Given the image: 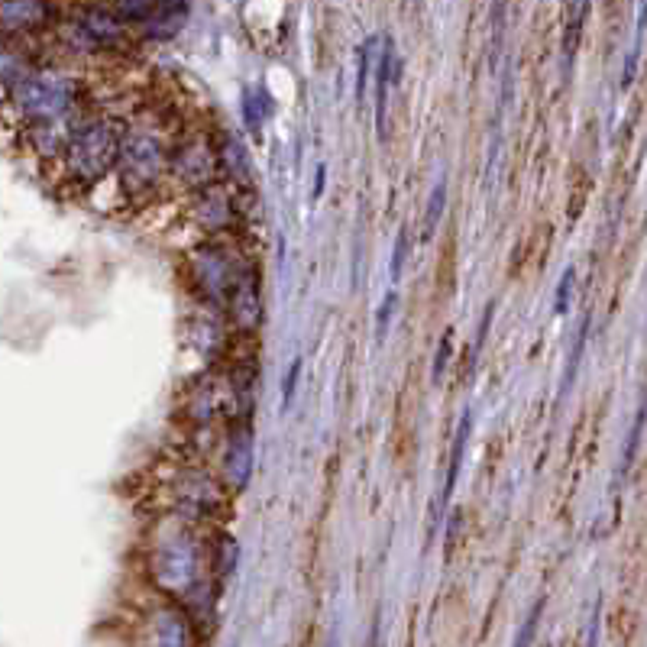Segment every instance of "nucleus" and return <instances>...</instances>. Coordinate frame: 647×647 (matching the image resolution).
I'll return each mask as SVG.
<instances>
[{
	"label": "nucleus",
	"mask_w": 647,
	"mask_h": 647,
	"mask_svg": "<svg viewBox=\"0 0 647 647\" xmlns=\"http://www.w3.org/2000/svg\"><path fill=\"white\" fill-rule=\"evenodd\" d=\"M85 46H114L120 39V17L110 10H88L78 23Z\"/></svg>",
	"instance_id": "obj_11"
},
{
	"label": "nucleus",
	"mask_w": 647,
	"mask_h": 647,
	"mask_svg": "<svg viewBox=\"0 0 647 647\" xmlns=\"http://www.w3.org/2000/svg\"><path fill=\"white\" fill-rule=\"evenodd\" d=\"M272 114V98H269V91L266 88H243V123H246V130H250L253 136L263 133L266 127V120Z\"/></svg>",
	"instance_id": "obj_16"
},
{
	"label": "nucleus",
	"mask_w": 647,
	"mask_h": 647,
	"mask_svg": "<svg viewBox=\"0 0 647 647\" xmlns=\"http://www.w3.org/2000/svg\"><path fill=\"white\" fill-rule=\"evenodd\" d=\"M10 98L17 101L26 117L46 123L68 114V107L75 101V88L59 75H26L10 88Z\"/></svg>",
	"instance_id": "obj_3"
},
{
	"label": "nucleus",
	"mask_w": 647,
	"mask_h": 647,
	"mask_svg": "<svg viewBox=\"0 0 647 647\" xmlns=\"http://www.w3.org/2000/svg\"><path fill=\"white\" fill-rule=\"evenodd\" d=\"M153 573H156V583L162 589L182 596V602H185L195 589L204 586L198 544L191 541L185 531L162 534L156 550H153Z\"/></svg>",
	"instance_id": "obj_2"
},
{
	"label": "nucleus",
	"mask_w": 647,
	"mask_h": 647,
	"mask_svg": "<svg viewBox=\"0 0 647 647\" xmlns=\"http://www.w3.org/2000/svg\"><path fill=\"white\" fill-rule=\"evenodd\" d=\"M405 256H408V227L398 230V237H395V253H392V288L398 285V279H402V269H405Z\"/></svg>",
	"instance_id": "obj_26"
},
{
	"label": "nucleus",
	"mask_w": 647,
	"mask_h": 647,
	"mask_svg": "<svg viewBox=\"0 0 647 647\" xmlns=\"http://www.w3.org/2000/svg\"><path fill=\"white\" fill-rule=\"evenodd\" d=\"M227 305H230L233 321H237L240 327H246V330L259 327V321H263V292H259V279H256L253 269H243L240 282H237V288H233Z\"/></svg>",
	"instance_id": "obj_9"
},
{
	"label": "nucleus",
	"mask_w": 647,
	"mask_h": 647,
	"mask_svg": "<svg viewBox=\"0 0 647 647\" xmlns=\"http://www.w3.org/2000/svg\"><path fill=\"white\" fill-rule=\"evenodd\" d=\"M450 353H453V330H447L444 340H440V347H437V356H434V379H440V376L447 373Z\"/></svg>",
	"instance_id": "obj_29"
},
{
	"label": "nucleus",
	"mask_w": 647,
	"mask_h": 647,
	"mask_svg": "<svg viewBox=\"0 0 647 647\" xmlns=\"http://www.w3.org/2000/svg\"><path fill=\"white\" fill-rule=\"evenodd\" d=\"M233 567H237V541L224 534V538H220V550H217V576L220 580H227Z\"/></svg>",
	"instance_id": "obj_23"
},
{
	"label": "nucleus",
	"mask_w": 647,
	"mask_h": 647,
	"mask_svg": "<svg viewBox=\"0 0 647 647\" xmlns=\"http://www.w3.org/2000/svg\"><path fill=\"white\" fill-rule=\"evenodd\" d=\"M120 143L123 136L110 127L107 120H91L85 127L72 133V143L65 149V165L75 182L94 185L120 162Z\"/></svg>",
	"instance_id": "obj_1"
},
{
	"label": "nucleus",
	"mask_w": 647,
	"mask_h": 647,
	"mask_svg": "<svg viewBox=\"0 0 647 647\" xmlns=\"http://www.w3.org/2000/svg\"><path fill=\"white\" fill-rule=\"evenodd\" d=\"M162 146L159 140L149 130H130L123 133V143H120V175H123V185L127 188H153L156 178L162 172Z\"/></svg>",
	"instance_id": "obj_4"
},
{
	"label": "nucleus",
	"mask_w": 647,
	"mask_h": 647,
	"mask_svg": "<svg viewBox=\"0 0 647 647\" xmlns=\"http://www.w3.org/2000/svg\"><path fill=\"white\" fill-rule=\"evenodd\" d=\"M198 220L208 230H220V227H227L230 220H233V208H230V201L220 195V191L214 188H204L201 191V201H198V208H195Z\"/></svg>",
	"instance_id": "obj_17"
},
{
	"label": "nucleus",
	"mask_w": 647,
	"mask_h": 647,
	"mask_svg": "<svg viewBox=\"0 0 647 647\" xmlns=\"http://www.w3.org/2000/svg\"><path fill=\"white\" fill-rule=\"evenodd\" d=\"M188 615L178 609H159L153 622V644L156 647H188Z\"/></svg>",
	"instance_id": "obj_12"
},
{
	"label": "nucleus",
	"mask_w": 647,
	"mask_h": 647,
	"mask_svg": "<svg viewBox=\"0 0 647 647\" xmlns=\"http://www.w3.org/2000/svg\"><path fill=\"white\" fill-rule=\"evenodd\" d=\"M191 272L201 285V292L211 301H230L233 288H237L243 269L233 263V256L220 246H201L191 259Z\"/></svg>",
	"instance_id": "obj_5"
},
{
	"label": "nucleus",
	"mask_w": 647,
	"mask_h": 647,
	"mask_svg": "<svg viewBox=\"0 0 647 647\" xmlns=\"http://www.w3.org/2000/svg\"><path fill=\"white\" fill-rule=\"evenodd\" d=\"M217 159H220V169H224L233 178V185L250 188L253 165H250V153H246V146H243L240 136L224 133V140H220V146H217Z\"/></svg>",
	"instance_id": "obj_10"
},
{
	"label": "nucleus",
	"mask_w": 647,
	"mask_h": 647,
	"mask_svg": "<svg viewBox=\"0 0 647 647\" xmlns=\"http://www.w3.org/2000/svg\"><path fill=\"white\" fill-rule=\"evenodd\" d=\"M114 4V13L120 20H136L146 23L156 13V0H110Z\"/></svg>",
	"instance_id": "obj_22"
},
{
	"label": "nucleus",
	"mask_w": 647,
	"mask_h": 647,
	"mask_svg": "<svg viewBox=\"0 0 647 647\" xmlns=\"http://www.w3.org/2000/svg\"><path fill=\"white\" fill-rule=\"evenodd\" d=\"M644 33H647V0H638V20H635V43H631L625 72H622V88H628L635 81L638 62H641V49H644Z\"/></svg>",
	"instance_id": "obj_20"
},
{
	"label": "nucleus",
	"mask_w": 647,
	"mask_h": 647,
	"mask_svg": "<svg viewBox=\"0 0 647 647\" xmlns=\"http://www.w3.org/2000/svg\"><path fill=\"white\" fill-rule=\"evenodd\" d=\"M395 305H398V292H395V288H389V295L382 298V305H379V311H376V340H379V343L385 340V330H389V324H392Z\"/></svg>",
	"instance_id": "obj_25"
},
{
	"label": "nucleus",
	"mask_w": 647,
	"mask_h": 647,
	"mask_svg": "<svg viewBox=\"0 0 647 647\" xmlns=\"http://www.w3.org/2000/svg\"><path fill=\"white\" fill-rule=\"evenodd\" d=\"M182 508L188 515H195V518H204V515H211L214 508H217V492L211 486V479H204V476H188L185 483H182Z\"/></svg>",
	"instance_id": "obj_13"
},
{
	"label": "nucleus",
	"mask_w": 647,
	"mask_h": 647,
	"mask_svg": "<svg viewBox=\"0 0 647 647\" xmlns=\"http://www.w3.org/2000/svg\"><path fill=\"white\" fill-rule=\"evenodd\" d=\"M298 379H301V356H295L292 366H288V376L282 382V411L292 408V398H295V389H298Z\"/></svg>",
	"instance_id": "obj_28"
},
{
	"label": "nucleus",
	"mask_w": 647,
	"mask_h": 647,
	"mask_svg": "<svg viewBox=\"0 0 647 647\" xmlns=\"http://www.w3.org/2000/svg\"><path fill=\"white\" fill-rule=\"evenodd\" d=\"M220 473H224L227 486L233 492H243L253 479V431L240 424L233 428L227 450H224V463H220Z\"/></svg>",
	"instance_id": "obj_7"
},
{
	"label": "nucleus",
	"mask_w": 647,
	"mask_h": 647,
	"mask_svg": "<svg viewBox=\"0 0 647 647\" xmlns=\"http://www.w3.org/2000/svg\"><path fill=\"white\" fill-rule=\"evenodd\" d=\"M586 13H589V0H570L567 30H563V59H567V65H573L576 46H580V36H583Z\"/></svg>",
	"instance_id": "obj_18"
},
{
	"label": "nucleus",
	"mask_w": 647,
	"mask_h": 647,
	"mask_svg": "<svg viewBox=\"0 0 647 647\" xmlns=\"http://www.w3.org/2000/svg\"><path fill=\"white\" fill-rule=\"evenodd\" d=\"M644 421H647V398L641 402L638 415H635V428H631V437H628V453H625V463H622V470H628L631 460H635V450H638V440H641V431H644Z\"/></svg>",
	"instance_id": "obj_27"
},
{
	"label": "nucleus",
	"mask_w": 647,
	"mask_h": 647,
	"mask_svg": "<svg viewBox=\"0 0 647 647\" xmlns=\"http://www.w3.org/2000/svg\"><path fill=\"white\" fill-rule=\"evenodd\" d=\"M46 20V4L43 0H4V26L7 33L30 30Z\"/></svg>",
	"instance_id": "obj_15"
},
{
	"label": "nucleus",
	"mask_w": 647,
	"mask_h": 647,
	"mask_svg": "<svg viewBox=\"0 0 647 647\" xmlns=\"http://www.w3.org/2000/svg\"><path fill=\"white\" fill-rule=\"evenodd\" d=\"M444 208H447V178H440L434 185L431 198H428V208H424V230H421V243L434 240V233L440 227V217H444Z\"/></svg>",
	"instance_id": "obj_19"
},
{
	"label": "nucleus",
	"mask_w": 647,
	"mask_h": 647,
	"mask_svg": "<svg viewBox=\"0 0 647 647\" xmlns=\"http://www.w3.org/2000/svg\"><path fill=\"white\" fill-rule=\"evenodd\" d=\"M541 612H544V599L534 602V609L528 612L525 625H521L518 638H515V647H531V644H534V635H538V622H541Z\"/></svg>",
	"instance_id": "obj_24"
},
{
	"label": "nucleus",
	"mask_w": 647,
	"mask_h": 647,
	"mask_svg": "<svg viewBox=\"0 0 647 647\" xmlns=\"http://www.w3.org/2000/svg\"><path fill=\"white\" fill-rule=\"evenodd\" d=\"M570 288H573V269H567L560 275V288H557V305H554V311L557 314H563L567 311V301H570Z\"/></svg>",
	"instance_id": "obj_30"
},
{
	"label": "nucleus",
	"mask_w": 647,
	"mask_h": 647,
	"mask_svg": "<svg viewBox=\"0 0 647 647\" xmlns=\"http://www.w3.org/2000/svg\"><path fill=\"white\" fill-rule=\"evenodd\" d=\"M402 78V59L395 52V39L385 36L382 39V52H379V62H376V133L379 140L389 136V88L398 85Z\"/></svg>",
	"instance_id": "obj_8"
},
{
	"label": "nucleus",
	"mask_w": 647,
	"mask_h": 647,
	"mask_svg": "<svg viewBox=\"0 0 647 647\" xmlns=\"http://www.w3.org/2000/svg\"><path fill=\"white\" fill-rule=\"evenodd\" d=\"M382 39L379 36H369L366 43L360 46V62H356V101L363 104V94L369 88V75H373V65L379 62V49Z\"/></svg>",
	"instance_id": "obj_21"
},
{
	"label": "nucleus",
	"mask_w": 647,
	"mask_h": 647,
	"mask_svg": "<svg viewBox=\"0 0 647 647\" xmlns=\"http://www.w3.org/2000/svg\"><path fill=\"white\" fill-rule=\"evenodd\" d=\"M217 165H220L217 149H211L208 143H201V140L185 143V146L175 153V159H172L175 175L182 178V182H185L188 188H198V191L211 188V178H214V172H217Z\"/></svg>",
	"instance_id": "obj_6"
},
{
	"label": "nucleus",
	"mask_w": 647,
	"mask_h": 647,
	"mask_svg": "<svg viewBox=\"0 0 647 647\" xmlns=\"http://www.w3.org/2000/svg\"><path fill=\"white\" fill-rule=\"evenodd\" d=\"M470 431H473V411H466V415L460 418L457 434H453V450H450V466H447V483H444V492H440V508L447 505L453 489H457L460 466H463V457H466V444H470Z\"/></svg>",
	"instance_id": "obj_14"
}]
</instances>
